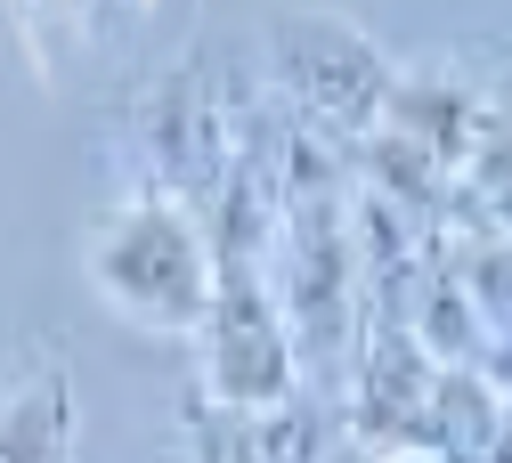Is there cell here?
Returning <instances> with one entry per match:
<instances>
[{
	"label": "cell",
	"instance_id": "1",
	"mask_svg": "<svg viewBox=\"0 0 512 463\" xmlns=\"http://www.w3.org/2000/svg\"><path fill=\"white\" fill-rule=\"evenodd\" d=\"M82 277L122 325H139V334H196V317L212 301L204 212L179 204L171 187L114 195L90 220V236H82Z\"/></svg>",
	"mask_w": 512,
	"mask_h": 463
},
{
	"label": "cell",
	"instance_id": "2",
	"mask_svg": "<svg viewBox=\"0 0 512 463\" xmlns=\"http://www.w3.org/2000/svg\"><path fill=\"white\" fill-rule=\"evenodd\" d=\"M187 342H196V382H204L212 415H252V407H277L293 390H309L285 309L269 293V252H212V301Z\"/></svg>",
	"mask_w": 512,
	"mask_h": 463
},
{
	"label": "cell",
	"instance_id": "3",
	"mask_svg": "<svg viewBox=\"0 0 512 463\" xmlns=\"http://www.w3.org/2000/svg\"><path fill=\"white\" fill-rule=\"evenodd\" d=\"M391 74H399L391 49H374L350 17L301 9V17H277V33H269V82H277L285 122H301L309 139H326L342 155L382 122Z\"/></svg>",
	"mask_w": 512,
	"mask_h": 463
},
{
	"label": "cell",
	"instance_id": "4",
	"mask_svg": "<svg viewBox=\"0 0 512 463\" xmlns=\"http://www.w3.org/2000/svg\"><path fill=\"white\" fill-rule=\"evenodd\" d=\"M382 139L423 155L447 187H456V171L472 163V147L488 139V130H504L496 98H480L464 82V65H399L391 74V98H382Z\"/></svg>",
	"mask_w": 512,
	"mask_h": 463
},
{
	"label": "cell",
	"instance_id": "5",
	"mask_svg": "<svg viewBox=\"0 0 512 463\" xmlns=\"http://www.w3.org/2000/svg\"><path fill=\"white\" fill-rule=\"evenodd\" d=\"M0 463H82V407L57 366L0 390Z\"/></svg>",
	"mask_w": 512,
	"mask_h": 463
},
{
	"label": "cell",
	"instance_id": "6",
	"mask_svg": "<svg viewBox=\"0 0 512 463\" xmlns=\"http://www.w3.org/2000/svg\"><path fill=\"white\" fill-rule=\"evenodd\" d=\"M334 455V415L317 390H293L277 407L252 415H220V439L204 463H326Z\"/></svg>",
	"mask_w": 512,
	"mask_h": 463
},
{
	"label": "cell",
	"instance_id": "7",
	"mask_svg": "<svg viewBox=\"0 0 512 463\" xmlns=\"http://www.w3.org/2000/svg\"><path fill=\"white\" fill-rule=\"evenodd\" d=\"M366 463H447L431 439H391V447H366Z\"/></svg>",
	"mask_w": 512,
	"mask_h": 463
}]
</instances>
